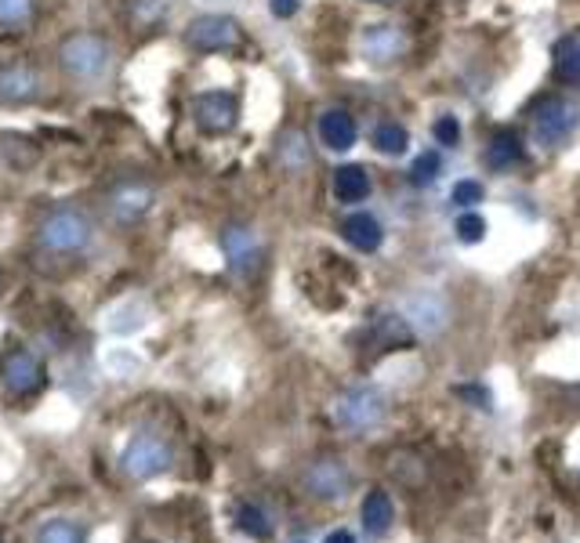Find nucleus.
I'll return each mask as SVG.
<instances>
[{
  "mask_svg": "<svg viewBox=\"0 0 580 543\" xmlns=\"http://www.w3.org/2000/svg\"><path fill=\"white\" fill-rule=\"evenodd\" d=\"M330 413H334V424L341 431H348V435H370L388 417V395L377 384H352V388H345L334 398Z\"/></svg>",
  "mask_w": 580,
  "mask_h": 543,
  "instance_id": "1",
  "label": "nucleus"
},
{
  "mask_svg": "<svg viewBox=\"0 0 580 543\" xmlns=\"http://www.w3.org/2000/svg\"><path fill=\"white\" fill-rule=\"evenodd\" d=\"M116 464L131 482H149V478H160L174 468V445L167 435L146 428V431H135L127 438Z\"/></svg>",
  "mask_w": 580,
  "mask_h": 543,
  "instance_id": "2",
  "label": "nucleus"
},
{
  "mask_svg": "<svg viewBox=\"0 0 580 543\" xmlns=\"http://www.w3.org/2000/svg\"><path fill=\"white\" fill-rule=\"evenodd\" d=\"M36 243L48 254H55V257H73V254L91 247V221H87L80 210H73V207L52 210L48 217L40 221Z\"/></svg>",
  "mask_w": 580,
  "mask_h": 543,
  "instance_id": "3",
  "label": "nucleus"
},
{
  "mask_svg": "<svg viewBox=\"0 0 580 543\" xmlns=\"http://www.w3.org/2000/svg\"><path fill=\"white\" fill-rule=\"evenodd\" d=\"M301 485L312 500L320 504H338L355 489V471L341 457H320L301 471Z\"/></svg>",
  "mask_w": 580,
  "mask_h": 543,
  "instance_id": "4",
  "label": "nucleus"
},
{
  "mask_svg": "<svg viewBox=\"0 0 580 543\" xmlns=\"http://www.w3.org/2000/svg\"><path fill=\"white\" fill-rule=\"evenodd\" d=\"M59 59H62L69 76L87 83V80H99L109 69V43L102 36H95V33H73V36L62 40Z\"/></svg>",
  "mask_w": 580,
  "mask_h": 543,
  "instance_id": "5",
  "label": "nucleus"
},
{
  "mask_svg": "<svg viewBox=\"0 0 580 543\" xmlns=\"http://www.w3.org/2000/svg\"><path fill=\"white\" fill-rule=\"evenodd\" d=\"M48 374H44V358L33 348H8L0 355V384H4L15 398H29L44 388Z\"/></svg>",
  "mask_w": 580,
  "mask_h": 543,
  "instance_id": "6",
  "label": "nucleus"
},
{
  "mask_svg": "<svg viewBox=\"0 0 580 543\" xmlns=\"http://www.w3.org/2000/svg\"><path fill=\"white\" fill-rule=\"evenodd\" d=\"M576 120H580V113H576L573 102H566V98H544L537 109H533V134H537L541 146L555 149V146H562L569 134H573Z\"/></svg>",
  "mask_w": 580,
  "mask_h": 543,
  "instance_id": "7",
  "label": "nucleus"
},
{
  "mask_svg": "<svg viewBox=\"0 0 580 543\" xmlns=\"http://www.w3.org/2000/svg\"><path fill=\"white\" fill-rule=\"evenodd\" d=\"M403 315H407V323H410L417 334H425V337H432V334H439V330L450 327V304H446V297L435 294V290H417V294H410V297L403 301Z\"/></svg>",
  "mask_w": 580,
  "mask_h": 543,
  "instance_id": "8",
  "label": "nucleus"
},
{
  "mask_svg": "<svg viewBox=\"0 0 580 543\" xmlns=\"http://www.w3.org/2000/svg\"><path fill=\"white\" fill-rule=\"evenodd\" d=\"M186 40L193 43L196 51H229V48H236V40H240V26L229 15H203V19L189 22Z\"/></svg>",
  "mask_w": 580,
  "mask_h": 543,
  "instance_id": "9",
  "label": "nucleus"
},
{
  "mask_svg": "<svg viewBox=\"0 0 580 543\" xmlns=\"http://www.w3.org/2000/svg\"><path fill=\"white\" fill-rule=\"evenodd\" d=\"M193 116L203 130L211 134H226L236 127V116H240V102L229 95V90H207L193 102Z\"/></svg>",
  "mask_w": 580,
  "mask_h": 543,
  "instance_id": "10",
  "label": "nucleus"
},
{
  "mask_svg": "<svg viewBox=\"0 0 580 543\" xmlns=\"http://www.w3.org/2000/svg\"><path fill=\"white\" fill-rule=\"evenodd\" d=\"M360 529H363V536L374 539V543L388 539V532L395 529V504H392V496H388L381 485H374V489L363 496V504H360Z\"/></svg>",
  "mask_w": 580,
  "mask_h": 543,
  "instance_id": "11",
  "label": "nucleus"
},
{
  "mask_svg": "<svg viewBox=\"0 0 580 543\" xmlns=\"http://www.w3.org/2000/svg\"><path fill=\"white\" fill-rule=\"evenodd\" d=\"M360 48L370 62H392L407 51V36L403 29H395V26H370L360 40Z\"/></svg>",
  "mask_w": 580,
  "mask_h": 543,
  "instance_id": "12",
  "label": "nucleus"
},
{
  "mask_svg": "<svg viewBox=\"0 0 580 543\" xmlns=\"http://www.w3.org/2000/svg\"><path fill=\"white\" fill-rule=\"evenodd\" d=\"M229 515H233V525H236L243 536L258 539V543H269L273 532H276L273 515L265 511L261 504H254V500H236V504L229 508Z\"/></svg>",
  "mask_w": 580,
  "mask_h": 543,
  "instance_id": "13",
  "label": "nucleus"
},
{
  "mask_svg": "<svg viewBox=\"0 0 580 543\" xmlns=\"http://www.w3.org/2000/svg\"><path fill=\"white\" fill-rule=\"evenodd\" d=\"M341 236H345L355 250H363V254H374V250L381 247V240H385L381 221H377L374 214H367V210L348 214V217L341 221Z\"/></svg>",
  "mask_w": 580,
  "mask_h": 543,
  "instance_id": "14",
  "label": "nucleus"
},
{
  "mask_svg": "<svg viewBox=\"0 0 580 543\" xmlns=\"http://www.w3.org/2000/svg\"><path fill=\"white\" fill-rule=\"evenodd\" d=\"M36 90H40V80L33 69L26 66L0 69V102H29L36 98Z\"/></svg>",
  "mask_w": 580,
  "mask_h": 543,
  "instance_id": "15",
  "label": "nucleus"
},
{
  "mask_svg": "<svg viewBox=\"0 0 580 543\" xmlns=\"http://www.w3.org/2000/svg\"><path fill=\"white\" fill-rule=\"evenodd\" d=\"M320 138H323L327 149L348 153V149L355 146V123H352V116L341 113V109L323 113V116H320Z\"/></svg>",
  "mask_w": 580,
  "mask_h": 543,
  "instance_id": "16",
  "label": "nucleus"
},
{
  "mask_svg": "<svg viewBox=\"0 0 580 543\" xmlns=\"http://www.w3.org/2000/svg\"><path fill=\"white\" fill-rule=\"evenodd\" d=\"M414 337V327L407 323V315H377V319L370 323V344L374 348H403L410 344Z\"/></svg>",
  "mask_w": 580,
  "mask_h": 543,
  "instance_id": "17",
  "label": "nucleus"
},
{
  "mask_svg": "<svg viewBox=\"0 0 580 543\" xmlns=\"http://www.w3.org/2000/svg\"><path fill=\"white\" fill-rule=\"evenodd\" d=\"M334 196L341 203H363L370 196V174L360 163H345L334 174Z\"/></svg>",
  "mask_w": 580,
  "mask_h": 543,
  "instance_id": "18",
  "label": "nucleus"
},
{
  "mask_svg": "<svg viewBox=\"0 0 580 543\" xmlns=\"http://www.w3.org/2000/svg\"><path fill=\"white\" fill-rule=\"evenodd\" d=\"M221 247H226V257L236 272H250L258 264V240L247 232V229H229L226 236H221Z\"/></svg>",
  "mask_w": 580,
  "mask_h": 543,
  "instance_id": "19",
  "label": "nucleus"
},
{
  "mask_svg": "<svg viewBox=\"0 0 580 543\" xmlns=\"http://www.w3.org/2000/svg\"><path fill=\"white\" fill-rule=\"evenodd\" d=\"M109 207H113V214L120 221H139L153 207V193L146 185H123V189L113 193V203Z\"/></svg>",
  "mask_w": 580,
  "mask_h": 543,
  "instance_id": "20",
  "label": "nucleus"
},
{
  "mask_svg": "<svg viewBox=\"0 0 580 543\" xmlns=\"http://www.w3.org/2000/svg\"><path fill=\"white\" fill-rule=\"evenodd\" d=\"M29 543H87V529L73 518H48L33 529Z\"/></svg>",
  "mask_w": 580,
  "mask_h": 543,
  "instance_id": "21",
  "label": "nucleus"
},
{
  "mask_svg": "<svg viewBox=\"0 0 580 543\" xmlns=\"http://www.w3.org/2000/svg\"><path fill=\"white\" fill-rule=\"evenodd\" d=\"M555 69L562 80H580V33H569L555 43Z\"/></svg>",
  "mask_w": 580,
  "mask_h": 543,
  "instance_id": "22",
  "label": "nucleus"
},
{
  "mask_svg": "<svg viewBox=\"0 0 580 543\" xmlns=\"http://www.w3.org/2000/svg\"><path fill=\"white\" fill-rule=\"evenodd\" d=\"M519 160H522V146H519L515 134H501V138H494V142H489V149H486V163L494 170H508Z\"/></svg>",
  "mask_w": 580,
  "mask_h": 543,
  "instance_id": "23",
  "label": "nucleus"
},
{
  "mask_svg": "<svg viewBox=\"0 0 580 543\" xmlns=\"http://www.w3.org/2000/svg\"><path fill=\"white\" fill-rule=\"evenodd\" d=\"M407 146H410L407 127H399V123H377V130H374V149H377V153L403 156Z\"/></svg>",
  "mask_w": 580,
  "mask_h": 543,
  "instance_id": "24",
  "label": "nucleus"
},
{
  "mask_svg": "<svg viewBox=\"0 0 580 543\" xmlns=\"http://www.w3.org/2000/svg\"><path fill=\"white\" fill-rule=\"evenodd\" d=\"M33 12H36V0H0V26L19 29L33 19Z\"/></svg>",
  "mask_w": 580,
  "mask_h": 543,
  "instance_id": "25",
  "label": "nucleus"
},
{
  "mask_svg": "<svg viewBox=\"0 0 580 543\" xmlns=\"http://www.w3.org/2000/svg\"><path fill=\"white\" fill-rule=\"evenodd\" d=\"M454 232H457V240H461L465 247H475V243L486 240V221H482V214L465 210V214L457 217V224H454Z\"/></svg>",
  "mask_w": 580,
  "mask_h": 543,
  "instance_id": "26",
  "label": "nucleus"
},
{
  "mask_svg": "<svg viewBox=\"0 0 580 543\" xmlns=\"http://www.w3.org/2000/svg\"><path fill=\"white\" fill-rule=\"evenodd\" d=\"M454 395H457L465 405H475V410H482V413L494 410V391H489L486 384H457Z\"/></svg>",
  "mask_w": 580,
  "mask_h": 543,
  "instance_id": "27",
  "label": "nucleus"
},
{
  "mask_svg": "<svg viewBox=\"0 0 580 543\" xmlns=\"http://www.w3.org/2000/svg\"><path fill=\"white\" fill-rule=\"evenodd\" d=\"M439 153H421L414 163H410V181L414 185H432L435 174H439Z\"/></svg>",
  "mask_w": 580,
  "mask_h": 543,
  "instance_id": "28",
  "label": "nucleus"
},
{
  "mask_svg": "<svg viewBox=\"0 0 580 543\" xmlns=\"http://www.w3.org/2000/svg\"><path fill=\"white\" fill-rule=\"evenodd\" d=\"M482 185H479V181H472V177H465V181H457V185H454V193H450V200L457 203V207H465V210H472L475 203H482Z\"/></svg>",
  "mask_w": 580,
  "mask_h": 543,
  "instance_id": "29",
  "label": "nucleus"
},
{
  "mask_svg": "<svg viewBox=\"0 0 580 543\" xmlns=\"http://www.w3.org/2000/svg\"><path fill=\"white\" fill-rule=\"evenodd\" d=\"M432 134H435L439 146H457V142H461V123H457V116H439L435 127H432Z\"/></svg>",
  "mask_w": 580,
  "mask_h": 543,
  "instance_id": "30",
  "label": "nucleus"
},
{
  "mask_svg": "<svg viewBox=\"0 0 580 543\" xmlns=\"http://www.w3.org/2000/svg\"><path fill=\"white\" fill-rule=\"evenodd\" d=\"M323 543H360V536H355L352 529H345V525H338V529H330L323 536Z\"/></svg>",
  "mask_w": 580,
  "mask_h": 543,
  "instance_id": "31",
  "label": "nucleus"
},
{
  "mask_svg": "<svg viewBox=\"0 0 580 543\" xmlns=\"http://www.w3.org/2000/svg\"><path fill=\"white\" fill-rule=\"evenodd\" d=\"M273 12H276L280 19H290V15L298 12V0H273Z\"/></svg>",
  "mask_w": 580,
  "mask_h": 543,
  "instance_id": "32",
  "label": "nucleus"
},
{
  "mask_svg": "<svg viewBox=\"0 0 580 543\" xmlns=\"http://www.w3.org/2000/svg\"><path fill=\"white\" fill-rule=\"evenodd\" d=\"M374 4H392V0H374Z\"/></svg>",
  "mask_w": 580,
  "mask_h": 543,
  "instance_id": "33",
  "label": "nucleus"
},
{
  "mask_svg": "<svg viewBox=\"0 0 580 543\" xmlns=\"http://www.w3.org/2000/svg\"><path fill=\"white\" fill-rule=\"evenodd\" d=\"M298 543H305V539H298Z\"/></svg>",
  "mask_w": 580,
  "mask_h": 543,
  "instance_id": "34",
  "label": "nucleus"
}]
</instances>
